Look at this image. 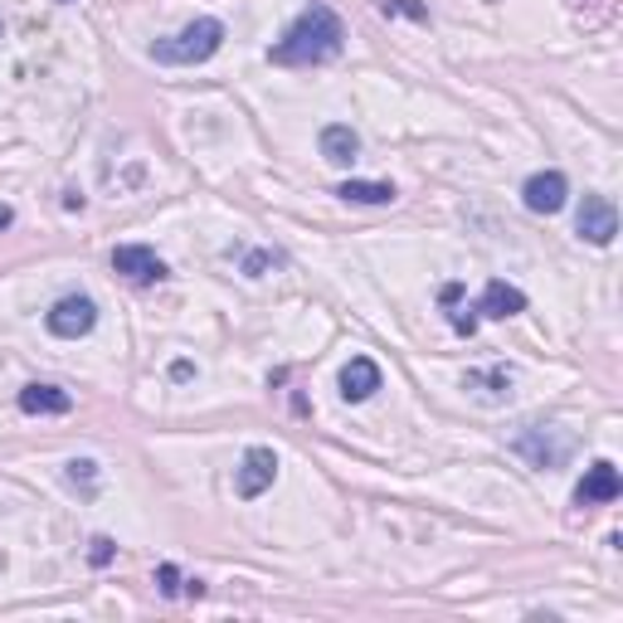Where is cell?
<instances>
[{"instance_id":"cell-5","label":"cell","mask_w":623,"mask_h":623,"mask_svg":"<svg viewBox=\"0 0 623 623\" xmlns=\"http://www.w3.org/2000/svg\"><path fill=\"white\" fill-rule=\"evenodd\" d=\"M112 274H122L127 282H162V278H171V268H166V258L156 254V248H146V244H122V248H112Z\"/></svg>"},{"instance_id":"cell-22","label":"cell","mask_w":623,"mask_h":623,"mask_svg":"<svg viewBox=\"0 0 623 623\" xmlns=\"http://www.w3.org/2000/svg\"><path fill=\"white\" fill-rule=\"evenodd\" d=\"M10 224H15V210H10V205H0V230H10Z\"/></svg>"},{"instance_id":"cell-3","label":"cell","mask_w":623,"mask_h":623,"mask_svg":"<svg viewBox=\"0 0 623 623\" xmlns=\"http://www.w3.org/2000/svg\"><path fill=\"white\" fill-rule=\"evenodd\" d=\"M512 453L516 458H526L531 468L555 472V468H565V463L575 458V434L570 429H555V424H526L512 438Z\"/></svg>"},{"instance_id":"cell-13","label":"cell","mask_w":623,"mask_h":623,"mask_svg":"<svg viewBox=\"0 0 623 623\" xmlns=\"http://www.w3.org/2000/svg\"><path fill=\"white\" fill-rule=\"evenodd\" d=\"M20 410L25 414H69L74 410V394L69 390H59V385H25V390H20Z\"/></svg>"},{"instance_id":"cell-12","label":"cell","mask_w":623,"mask_h":623,"mask_svg":"<svg viewBox=\"0 0 623 623\" xmlns=\"http://www.w3.org/2000/svg\"><path fill=\"white\" fill-rule=\"evenodd\" d=\"M463 390L478 394L482 404H502V400H512V370H507V366L468 370V376H463Z\"/></svg>"},{"instance_id":"cell-1","label":"cell","mask_w":623,"mask_h":623,"mask_svg":"<svg viewBox=\"0 0 623 623\" xmlns=\"http://www.w3.org/2000/svg\"><path fill=\"white\" fill-rule=\"evenodd\" d=\"M342 49H346L342 15H336L332 5H322V0H312V5L282 30V40L268 49V59L282 64V69H316V64H332Z\"/></svg>"},{"instance_id":"cell-4","label":"cell","mask_w":623,"mask_h":623,"mask_svg":"<svg viewBox=\"0 0 623 623\" xmlns=\"http://www.w3.org/2000/svg\"><path fill=\"white\" fill-rule=\"evenodd\" d=\"M44 326H49V336H59V342H78V336H88L98 326V302L84 298V292H69V298H59L44 312Z\"/></svg>"},{"instance_id":"cell-18","label":"cell","mask_w":623,"mask_h":623,"mask_svg":"<svg viewBox=\"0 0 623 623\" xmlns=\"http://www.w3.org/2000/svg\"><path fill=\"white\" fill-rule=\"evenodd\" d=\"M278 264H282V258L274 254V248H258V254L244 258V274H248V278H264L268 268H278Z\"/></svg>"},{"instance_id":"cell-10","label":"cell","mask_w":623,"mask_h":623,"mask_svg":"<svg viewBox=\"0 0 623 623\" xmlns=\"http://www.w3.org/2000/svg\"><path fill=\"white\" fill-rule=\"evenodd\" d=\"M380 390V366L370 356H351L342 366V400L346 404H360Z\"/></svg>"},{"instance_id":"cell-15","label":"cell","mask_w":623,"mask_h":623,"mask_svg":"<svg viewBox=\"0 0 623 623\" xmlns=\"http://www.w3.org/2000/svg\"><path fill=\"white\" fill-rule=\"evenodd\" d=\"M336 196L351 200V205H394V200H400V190H394L390 180H342V186H336Z\"/></svg>"},{"instance_id":"cell-21","label":"cell","mask_w":623,"mask_h":623,"mask_svg":"<svg viewBox=\"0 0 623 623\" xmlns=\"http://www.w3.org/2000/svg\"><path fill=\"white\" fill-rule=\"evenodd\" d=\"M190 376H196V366H190V360H176V366H171V380H190Z\"/></svg>"},{"instance_id":"cell-17","label":"cell","mask_w":623,"mask_h":623,"mask_svg":"<svg viewBox=\"0 0 623 623\" xmlns=\"http://www.w3.org/2000/svg\"><path fill=\"white\" fill-rule=\"evenodd\" d=\"M156 585H162V594H166V599L186 594V580H180V570H176L171 560H166V565H156Z\"/></svg>"},{"instance_id":"cell-11","label":"cell","mask_w":623,"mask_h":623,"mask_svg":"<svg viewBox=\"0 0 623 623\" xmlns=\"http://www.w3.org/2000/svg\"><path fill=\"white\" fill-rule=\"evenodd\" d=\"M478 312H482V316H492V322H507V316L526 312V292L512 288V282H502V278H492V282L482 288Z\"/></svg>"},{"instance_id":"cell-7","label":"cell","mask_w":623,"mask_h":623,"mask_svg":"<svg viewBox=\"0 0 623 623\" xmlns=\"http://www.w3.org/2000/svg\"><path fill=\"white\" fill-rule=\"evenodd\" d=\"M575 230H580V240H585V244L609 248V244H614V234H619V210H614V200H604V196H585L580 214H575Z\"/></svg>"},{"instance_id":"cell-14","label":"cell","mask_w":623,"mask_h":623,"mask_svg":"<svg viewBox=\"0 0 623 623\" xmlns=\"http://www.w3.org/2000/svg\"><path fill=\"white\" fill-rule=\"evenodd\" d=\"M322 156L332 166H351L360 156V137L356 127H346V122H326L322 127Z\"/></svg>"},{"instance_id":"cell-19","label":"cell","mask_w":623,"mask_h":623,"mask_svg":"<svg viewBox=\"0 0 623 623\" xmlns=\"http://www.w3.org/2000/svg\"><path fill=\"white\" fill-rule=\"evenodd\" d=\"M385 15H410V20H429V10L419 0H380Z\"/></svg>"},{"instance_id":"cell-8","label":"cell","mask_w":623,"mask_h":623,"mask_svg":"<svg viewBox=\"0 0 623 623\" xmlns=\"http://www.w3.org/2000/svg\"><path fill=\"white\" fill-rule=\"evenodd\" d=\"M521 200L531 214H560L570 200V180H565V171H536L521 186Z\"/></svg>"},{"instance_id":"cell-9","label":"cell","mask_w":623,"mask_h":623,"mask_svg":"<svg viewBox=\"0 0 623 623\" xmlns=\"http://www.w3.org/2000/svg\"><path fill=\"white\" fill-rule=\"evenodd\" d=\"M619 492H623L619 468H614L609 458H599V463H589L585 478H580V487H575V507H604V502H619Z\"/></svg>"},{"instance_id":"cell-16","label":"cell","mask_w":623,"mask_h":623,"mask_svg":"<svg viewBox=\"0 0 623 623\" xmlns=\"http://www.w3.org/2000/svg\"><path fill=\"white\" fill-rule=\"evenodd\" d=\"M69 482L84 487V492H93V487H98V463L93 458H74L69 463Z\"/></svg>"},{"instance_id":"cell-6","label":"cell","mask_w":623,"mask_h":623,"mask_svg":"<svg viewBox=\"0 0 623 623\" xmlns=\"http://www.w3.org/2000/svg\"><path fill=\"white\" fill-rule=\"evenodd\" d=\"M274 478H278V453H274V448H264V444L244 448V463H240V472H234V487H240L244 502L264 497L268 487H274Z\"/></svg>"},{"instance_id":"cell-20","label":"cell","mask_w":623,"mask_h":623,"mask_svg":"<svg viewBox=\"0 0 623 623\" xmlns=\"http://www.w3.org/2000/svg\"><path fill=\"white\" fill-rule=\"evenodd\" d=\"M112 555H118V546H112L108 536H93V550H88V560H93L98 570H103V565H112Z\"/></svg>"},{"instance_id":"cell-2","label":"cell","mask_w":623,"mask_h":623,"mask_svg":"<svg viewBox=\"0 0 623 623\" xmlns=\"http://www.w3.org/2000/svg\"><path fill=\"white\" fill-rule=\"evenodd\" d=\"M220 44H224V25L214 15H200V20H190L180 35L156 40L152 44V59L156 64H171V69H190V64L214 59V54H220Z\"/></svg>"}]
</instances>
